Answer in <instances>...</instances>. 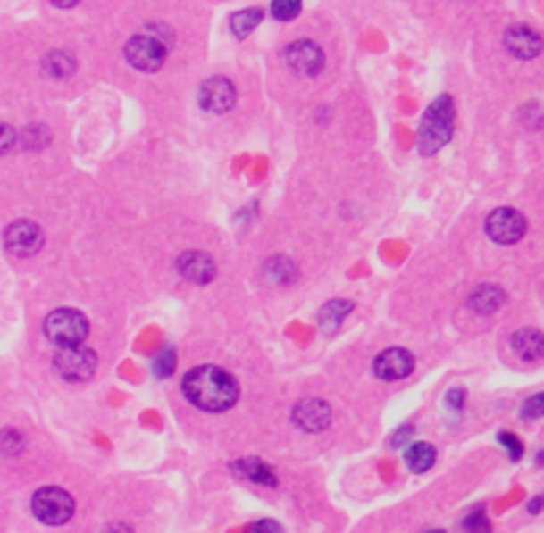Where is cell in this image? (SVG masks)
<instances>
[{
	"instance_id": "1",
	"label": "cell",
	"mask_w": 544,
	"mask_h": 533,
	"mask_svg": "<svg viewBox=\"0 0 544 533\" xmlns=\"http://www.w3.org/2000/svg\"><path fill=\"white\" fill-rule=\"evenodd\" d=\"M181 393L194 409L207 412V414L229 412L239 401V385H237V379L226 369L213 366V363L194 366L183 377Z\"/></svg>"
},
{
	"instance_id": "2",
	"label": "cell",
	"mask_w": 544,
	"mask_h": 533,
	"mask_svg": "<svg viewBox=\"0 0 544 533\" xmlns=\"http://www.w3.org/2000/svg\"><path fill=\"white\" fill-rule=\"evenodd\" d=\"M173 48V32L163 21L146 24L138 35H133L125 46V59L138 72H157Z\"/></svg>"
},
{
	"instance_id": "3",
	"label": "cell",
	"mask_w": 544,
	"mask_h": 533,
	"mask_svg": "<svg viewBox=\"0 0 544 533\" xmlns=\"http://www.w3.org/2000/svg\"><path fill=\"white\" fill-rule=\"evenodd\" d=\"M454 101L452 96H439L423 114L420 128H417V146L420 154L433 157L441 152L454 136Z\"/></svg>"
},
{
	"instance_id": "4",
	"label": "cell",
	"mask_w": 544,
	"mask_h": 533,
	"mask_svg": "<svg viewBox=\"0 0 544 533\" xmlns=\"http://www.w3.org/2000/svg\"><path fill=\"white\" fill-rule=\"evenodd\" d=\"M43 332L46 337L62 351V348H75V346H83L88 340V319L75 311V308H56L46 316V324H43Z\"/></svg>"
},
{
	"instance_id": "5",
	"label": "cell",
	"mask_w": 544,
	"mask_h": 533,
	"mask_svg": "<svg viewBox=\"0 0 544 533\" xmlns=\"http://www.w3.org/2000/svg\"><path fill=\"white\" fill-rule=\"evenodd\" d=\"M32 512L46 526H64L75 515V499L70 496V491H64L59 486H46V488L35 491Z\"/></svg>"
},
{
	"instance_id": "6",
	"label": "cell",
	"mask_w": 544,
	"mask_h": 533,
	"mask_svg": "<svg viewBox=\"0 0 544 533\" xmlns=\"http://www.w3.org/2000/svg\"><path fill=\"white\" fill-rule=\"evenodd\" d=\"M483 229H486V237L491 242H497V245H515V242L523 239L529 223H526L521 210H515V207H497L494 212L486 215Z\"/></svg>"
},
{
	"instance_id": "7",
	"label": "cell",
	"mask_w": 544,
	"mask_h": 533,
	"mask_svg": "<svg viewBox=\"0 0 544 533\" xmlns=\"http://www.w3.org/2000/svg\"><path fill=\"white\" fill-rule=\"evenodd\" d=\"M54 366H56L59 377H64L67 382H88L96 374L98 355L93 354L88 346L62 348L54 358Z\"/></svg>"
},
{
	"instance_id": "8",
	"label": "cell",
	"mask_w": 544,
	"mask_h": 533,
	"mask_svg": "<svg viewBox=\"0 0 544 533\" xmlns=\"http://www.w3.org/2000/svg\"><path fill=\"white\" fill-rule=\"evenodd\" d=\"M3 245L13 258H32L43 247V231L32 221H16L5 229Z\"/></svg>"
},
{
	"instance_id": "9",
	"label": "cell",
	"mask_w": 544,
	"mask_h": 533,
	"mask_svg": "<svg viewBox=\"0 0 544 533\" xmlns=\"http://www.w3.org/2000/svg\"><path fill=\"white\" fill-rule=\"evenodd\" d=\"M284 64L303 78H314L324 70V51L314 40H295L284 48Z\"/></svg>"
},
{
	"instance_id": "10",
	"label": "cell",
	"mask_w": 544,
	"mask_h": 533,
	"mask_svg": "<svg viewBox=\"0 0 544 533\" xmlns=\"http://www.w3.org/2000/svg\"><path fill=\"white\" fill-rule=\"evenodd\" d=\"M292 422L303 433H324L332 422V409L322 398H303L292 409Z\"/></svg>"
},
{
	"instance_id": "11",
	"label": "cell",
	"mask_w": 544,
	"mask_h": 533,
	"mask_svg": "<svg viewBox=\"0 0 544 533\" xmlns=\"http://www.w3.org/2000/svg\"><path fill=\"white\" fill-rule=\"evenodd\" d=\"M197 101L205 112H213V114H226L229 109H234L237 104V88L231 80L226 78H210L199 86L197 93Z\"/></svg>"
},
{
	"instance_id": "12",
	"label": "cell",
	"mask_w": 544,
	"mask_h": 533,
	"mask_svg": "<svg viewBox=\"0 0 544 533\" xmlns=\"http://www.w3.org/2000/svg\"><path fill=\"white\" fill-rule=\"evenodd\" d=\"M372 369H374V374L380 379H388V382L406 379L414 371V355L409 354V351H404V348H388V351H382V354L374 358Z\"/></svg>"
},
{
	"instance_id": "13",
	"label": "cell",
	"mask_w": 544,
	"mask_h": 533,
	"mask_svg": "<svg viewBox=\"0 0 544 533\" xmlns=\"http://www.w3.org/2000/svg\"><path fill=\"white\" fill-rule=\"evenodd\" d=\"M176 271L181 273L186 281H191V284H210L215 279V273H218L213 255H207L202 250L183 253L181 258H179V263H176Z\"/></svg>"
},
{
	"instance_id": "14",
	"label": "cell",
	"mask_w": 544,
	"mask_h": 533,
	"mask_svg": "<svg viewBox=\"0 0 544 533\" xmlns=\"http://www.w3.org/2000/svg\"><path fill=\"white\" fill-rule=\"evenodd\" d=\"M505 48L515 56V59H534L542 54V37L526 27V24H515L505 32Z\"/></svg>"
},
{
	"instance_id": "15",
	"label": "cell",
	"mask_w": 544,
	"mask_h": 533,
	"mask_svg": "<svg viewBox=\"0 0 544 533\" xmlns=\"http://www.w3.org/2000/svg\"><path fill=\"white\" fill-rule=\"evenodd\" d=\"M231 472L247 483H255V486H266V488H276L279 486V478L273 472L272 464H266L264 459L258 456H247V459H239L231 464Z\"/></svg>"
},
{
	"instance_id": "16",
	"label": "cell",
	"mask_w": 544,
	"mask_h": 533,
	"mask_svg": "<svg viewBox=\"0 0 544 533\" xmlns=\"http://www.w3.org/2000/svg\"><path fill=\"white\" fill-rule=\"evenodd\" d=\"M510 346H513V354L518 355L521 361L526 363H534L544 355V335L540 329H518L513 337H510Z\"/></svg>"
},
{
	"instance_id": "17",
	"label": "cell",
	"mask_w": 544,
	"mask_h": 533,
	"mask_svg": "<svg viewBox=\"0 0 544 533\" xmlns=\"http://www.w3.org/2000/svg\"><path fill=\"white\" fill-rule=\"evenodd\" d=\"M354 311V300H348V297H338V300H330V303H324L322 305V311H319V319H316V324H319V329H322V335H335L338 329H340V324H343V319L348 316Z\"/></svg>"
},
{
	"instance_id": "18",
	"label": "cell",
	"mask_w": 544,
	"mask_h": 533,
	"mask_svg": "<svg viewBox=\"0 0 544 533\" xmlns=\"http://www.w3.org/2000/svg\"><path fill=\"white\" fill-rule=\"evenodd\" d=\"M502 305H505V292L497 284H481L467 300V308L478 316H491Z\"/></svg>"
},
{
	"instance_id": "19",
	"label": "cell",
	"mask_w": 544,
	"mask_h": 533,
	"mask_svg": "<svg viewBox=\"0 0 544 533\" xmlns=\"http://www.w3.org/2000/svg\"><path fill=\"white\" fill-rule=\"evenodd\" d=\"M404 462L412 472H428L436 464V448L431 444H412L404 448Z\"/></svg>"
},
{
	"instance_id": "20",
	"label": "cell",
	"mask_w": 544,
	"mask_h": 533,
	"mask_svg": "<svg viewBox=\"0 0 544 533\" xmlns=\"http://www.w3.org/2000/svg\"><path fill=\"white\" fill-rule=\"evenodd\" d=\"M43 72L54 80H64L75 72V59L67 51H51L43 59Z\"/></svg>"
},
{
	"instance_id": "21",
	"label": "cell",
	"mask_w": 544,
	"mask_h": 533,
	"mask_svg": "<svg viewBox=\"0 0 544 533\" xmlns=\"http://www.w3.org/2000/svg\"><path fill=\"white\" fill-rule=\"evenodd\" d=\"M261 19H264V11H261V8H245V11L231 13L229 24H231V32L242 40V37H247V35L261 24Z\"/></svg>"
},
{
	"instance_id": "22",
	"label": "cell",
	"mask_w": 544,
	"mask_h": 533,
	"mask_svg": "<svg viewBox=\"0 0 544 533\" xmlns=\"http://www.w3.org/2000/svg\"><path fill=\"white\" fill-rule=\"evenodd\" d=\"M264 273H266V279H269L272 284H289V281L297 276V266H295L287 255H276V258H272V261L266 263Z\"/></svg>"
},
{
	"instance_id": "23",
	"label": "cell",
	"mask_w": 544,
	"mask_h": 533,
	"mask_svg": "<svg viewBox=\"0 0 544 533\" xmlns=\"http://www.w3.org/2000/svg\"><path fill=\"white\" fill-rule=\"evenodd\" d=\"M21 144H24V149L38 152V149H43V146L51 144V133H48L46 125H29V128L24 130V136H21Z\"/></svg>"
},
{
	"instance_id": "24",
	"label": "cell",
	"mask_w": 544,
	"mask_h": 533,
	"mask_svg": "<svg viewBox=\"0 0 544 533\" xmlns=\"http://www.w3.org/2000/svg\"><path fill=\"white\" fill-rule=\"evenodd\" d=\"M152 371H155V377L168 379L176 371V351L173 348H163L160 354L155 355V361H152Z\"/></svg>"
},
{
	"instance_id": "25",
	"label": "cell",
	"mask_w": 544,
	"mask_h": 533,
	"mask_svg": "<svg viewBox=\"0 0 544 533\" xmlns=\"http://www.w3.org/2000/svg\"><path fill=\"white\" fill-rule=\"evenodd\" d=\"M272 13L279 21H289L300 13V0H273Z\"/></svg>"
},
{
	"instance_id": "26",
	"label": "cell",
	"mask_w": 544,
	"mask_h": 533,
	"mask_svg": "<svg viewBox=\"0 0 544 533\" xmlns=\"http://www.w3.org/2000/svg\"><path fill=\"white\" fill-rule=\"evenodd\" d=\"M462 526H464V531L467 533H491V523H489V518H486L483 510H473V512L462 521Z\"/></svg>"
},
{
	"instance_id": "27",
	"label": "cell",
	"mask_w": 544,
	"mask_h": 533,
	"mask_svg": "<svg viewBox=\"0 0 544 533\" xmlns=\"http://www.w3.org/2000/svg\"><path fill=\"white\" fill-rule=\"evenodd\" d=\"M521 414H523V420H540V417H544V393H537V396L526 398Z\"/></svg>"
},
{
	"instance_id": "28",
	"label": "cell",
	"mask_w": 544,
	"mask_h": 533,
	"mask_svg": "<svg viewBox=\"0 0 544 533\" xmlns=\"http://www.w3.org/2000/svg\"><path fill=\"white\" fill-rule=\"evenodd\" d=\"M19 141V136H16V130L11 128V125H5V122H0V157L5 154V152H11L13 149V144Z\"/></svg>"
},
{
	"instance_id": "29",
	"label": "cell",
	"mask_w": 544,
	"mask_h": 533,
	"mask_svg": "<svg viewBox=\"0 0 544 533\" xmlns=\"http://www.w3.org/2000/svg\"><path fill=\"white\" fill-rule=\"evenodd\" d=\"M499 444L507 448L510 459H521V456H523V444H521L513 433H499Z\"/></svg>"
},
{
	"instance_id": "30",
	"label": "cell",
	"mask_w": 544,
	"mask_h": 533,
	"mask_svg": "<svg viewBox=\"0 0 544 533\" xmlns=\"http://www.w3.org/2000/svg\"><path fill=\"white\" fill-rule=\"evenodd\" d=\"M247 533H284V529H281L276 521H269V518H266V521H255V523L247 529Z\"/></svg>"
},
{
	"instance_id": "31",
	"label": "cell",
	"mask_w": 544,
	"mask_h": 533,
	"mask_svg": "<svg viewBox=\"0 0 544 533\" xmlns=\"http://www.w3.org/2000/svg\"><path fill=\"white\" fill-rule=\"evenodd\" d=\"M464 398H467L464 387H452V390L447 393V406L454 409V412H459V409L464 406Z\"/></svg>"
},
{
	"instance_id": "32",
	"label": "cell",
	"mask_w": 544,
	"mask_h": 533,
	"mask_svg": "<svg viewBox=\"0 0 544 533\" xmlns=\"http://www.w3.org/2000/svg\"><path fill=\"white\" fill-rule=\"evenodd\" d=\"M412 433H414V428H409V425H406L404 430H396L393 438H390V446H393V448H406V441L412 438Z\"/></svg>"
},
{
	"instance_id": "33",
	"label": "cell",
	"mask_w": 544,
	"mask_h": 533,
	"mask_svg": "<svg viewBox=\"0 0 544 533\" xmlns=\"http://www.w3.org/2000/svg\"><path fill=\"white\" fill-rule=\"evenodd\" d=\"M101 533H133V529L130 526H125V523H109L106 529Z\"/></svg>"
},
{
	"instance_id": "34",
	"label": "cell",
	"mask_w": 544,
	"mask_h": 533,
	"mask_svg": "<svg viewBox=\"0 0 544 533\" xmlns=\"http://www.w3.org/2000/svg\"><path fill=\"white\" fill-rule=\"evenodd\" d=\"M542 507H544V499H531V502H529V512H531V515H537Z\"/></svg>"
},
{
	"instance_id": "35",
	"label": "cell",
	"mask_w": 544,
	"mask_h": 533,
	"mask_svg": "<svg viewBox=\"0 0 544 533\" xmlns=\"http://www.w3.org/2000/svg\"><path fill=\"white\" fill-rule=\"evenodd\" d=\"M54 5H59V8H72V5H78L80 0H51Z\"/></svg>"
},
{
	"instance_id": "36",
	"label": "cell",
	"mask_w": 544,
	"mask_h": 533,
	"mask_svg": "<svg viewBox=\"0 0 544 533\" xmlns=\"http://www.w3.org/2000/svg\"><path fill=\"white\" fill-rule=\"evenodd\" d=\"M537 464H540V467H544V448L540 451V454H537Z\"/></svg>"
},
{
	"instance_id": "37",
	"label": "cell",
	"mask_w": 544,
	"mask_h": 533,
	"mask_svg": "<svg viewBox=\"0 0 544 533\" xmlns=\"http://www.w3.org/2000/svg\"><path fill=\"white\" fill-rule=\"evenodd\" d=\"M428 533H447V531H441V529H433V531H428Z\"/></svg>"
}]
</instances>
